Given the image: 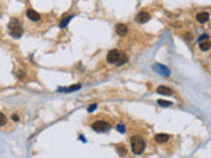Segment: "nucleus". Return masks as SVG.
<instances>
[{
  "instance_id": "obj_16",
  "label": "nucleus",
  "mask_w": 211,
  "mask_h": 158,
  "mask_svg": "<svg viewBox=\"0 0 211 158\" xmlns=\"http://www.w3.org/2000/svg\"><path fill=\"white\" fill-rule=\"evenodd\" d=\"M7 124V117L4 116V115L0 112V128H2V126H4Z\"/></svg>"
},
{
  "instance_id": "obj_12",
  "label": "nucleus",
  "mask_w": 211,
  "mask_h": 158,
  "mask_svg": "<svg viewBox=\"0 0 211 158\" xmlns=\"http://www.w3.org/2000/svg\"><path fill=\"white\" fill-rule=\"evenodd\" d=\"M210 47H211V41H209V40H205V41L199 42V49L202 51H207Z\"/></svg>"
},
{
  "instance_id": "obj_10",
  "label": "nucleus",
  "mask_w": 211,
  "mask_h": 158,
  "mask_svg": "<svg viewBox=\"0 0 211 158\" xmlns=\"http://www.w3.org/2000/svg\"><path fill=\"white\" fill-rule=\"evenodd\" d=\"M157 92L161 94V95H172L173 91H172V88H169V87H166V86H158Z\"/></svg>"
},
{
  "instance_id": "obj_14",
  "label": "nucleus",
  "mask_w": 211,
  "mask_h": 158,
  "mask_svg": "<svg viewBox=\"0 0 211 158\" xmlns=\"http://www.w3.org/2000/svg\"><path fill=\"white\" fill-rule=\"evenodd\" d=\"M73 17H74V15H69V16H66V17L63 19L61 22H59V28H65V26L67 25V24H69V21H70V20L73 19Z\"/></svg>"
},
{
  "instance_id": "obj_11",
  "label": "nucleus",
  "mask_w": 211,
  "mask_h": 158,
  "mask_svg": "<svg viewBox=\"0 0 211 158\" xmlns=\"http://www.w3.org/2000/svg\"><path fill=\"white\" fill-rule=\"evenodd\" d=\"M209 17H210V15L207 13V12H201V13L197 15V21L201 22V24H203V22L207 21Z\"/></svg>"
},
{
  "instance_id": "obj_3",
  "label": "nucleus",
  "mask_w": 211,
  "mask_h": 158,
  "mask_svg": "<svg viewBox=\"0 0 211 158\" xmlns=\"http://www.w3.org/2000/svg\"><path fill=\"white\" fill-rule=\"evenodd\" d=\"M91 128H93L95 132H99V133H103L106 130H110L111 129V124L108 121H104V120H97L95 122L91 124Z\"/></svg>"
},
{
  "instance_id": "obj_19",
  "label": "nucleus",
  "mask_w": 211,
  "mask_h": 158,
  "mask_svg": "<svg viewBox=\"0 0 211 158\" xmlns=\"http://www.w3.org/2000/svg\"><path fill=\"white\" fill-rule=\"evenodd\" d=\"M118 129H119V132H120V133H124L125 132V128H124V125H123V124H119L118 125Z\"/></svg>"
},
{
  "instance_id": "obj_13",
  "label": "nucleus",
  "mask_w": 211,
  "mask_h": 158,
  "mask_svg": "<svg viewBox=\"0 0 211 158\" xmlns=\"http://www.w3.org/2000/svg\"><path fill=\"white\" fill-rule=\"evenodd\" d=\"M79 88H81V84H74V86L69 87V88H62V87H59L58 91H66V92H71V91H77Z\"/></svg>"
},
{
  "instance_id": "obj_2",
  "label": "nucleus",
  "mask_w": 211,
  "mask_h": 158,
  "mask_svg": "<svg viewBox=\"0 0 211 158\" xmlns=\"http://www.w3.org/2000/svg\"><path fill=\"white\" fill-rule=\"evenodd\" d=\"M8 29H9V33L12 37L15 38H19L21 37L23 34V28H21V24H20V21L17 19H12L9 24H8Z\"/></svg>"
},
{
  "instance_id": "obj_22",
  "label": "nucleus",
  "mask_w": 211,
  "mask_h": 158,
  "mask_svg": "<svg viewBox=\"0 0 211 158\" xmlns=\"http://www.w3.org/2000/svg\"><path fill=\"white\" fill-rule=\"evenodd\" d=\"M13 120H15V121H17V120H19V117L16 116V115H13Z\"/></svg>"
},
{
  "instance_id": "obj_9",
  "label": "nucleus",
  "mask_w": 211,
  "mask_h": 158,
  "mask_svg": "<svg viewBox=\"0 0 211 158\" xmlns=\"http://www.w3.org/2000/svg\"><path fill=\"white\" fill-rule=\"evenodd\" d=\"M116 33L119 36H125L127 33H128V26L125 25V24H118L116 25Z\"/></svg>"
},
{
  "instance_id": "obj_5",
  "label": "nucleus",
  "mask_w": 211,
  "mask_h": 158,
  "mask_svg": "<svg viewBox=\"0 0 211 158\" xmlns=\"http://www.w3.org/2000/svg\"><path fill=\"white\" fill-rule=\"evenodd\" d=\"M153 70L156 71V73H158V74L164 75V77H169V75H170L169 69L166 66L161 65V63H156V65H153Z\"/></svg>"
},
{
  "instance_id": "obj_7",
  "label": "nucleus",
  "mask_w": 211,
  "mask_h": 158,
  "mask_svg": "<svg viewBox=\"0 0 211 158\" xmlns=\"http://www.w3.org/2000/svg\"><path fill=\"white\" fill-rule=\"evenodd\" d=\"M26 16L29 20H32V21H40V20H41V15H40L38 12H36L34 9H28Z\"/></svg>"
},
{
  "instance_id": "obj_18",
  "label": "nucleus",
  "mask_w": 211,
  "mask_h": 158,
  "mask_svg": "<svg viewBox=\"0 0 211 158\" xmlns=\"http://www.w3.org/2000/svg\"><path fill=\"white\" fill-rule=\"evenodd\" d=\"M116 149L119 150V154H120V156H125V153H127V149H124L123 148V146H116Z\"/></svg>"
},
{
  "instance_id": "obj_6",
  "label": "nucleus",
  "mask_w": 211,
  "mask_h": 158,
  "mask_svg": "<svg viewBox=\"0 0 211 158\" xmlns=\"http://www.w3.org/2000/svg\"><path fill=\"white\" fill-rule=\"evenodd\" d=\"M136 22L139 24H144V22H148L149 20H150V15L148 13V12H145V11H141V12H139L137 16H136Z\"/></svg>"
},
{
  "instance_id": "obj_20",
  "label": "nucleus",
  "mask_w": 211,
  "mask_h": 158,
  "mask_svg": "<svg viewBox=\"0 0 211 158\" xmlns=\"http://www.w3.org/2000/svg\"><path fill=\"white\" fill-rule=\"evenodd\" d=\"M95 109H97V104H91V105L89 107V112H94Z\"/></svg>"
},
{
  "instance_id": "obj_17",
  "label": "nucleus",
  "mask_w": 211,
  "mask_h": 158,
  "mask_svg": "<svg viewBox=\"0 0 211 158\" xmlns=\"http://www.w3.org/2000/svg\"><path fill=\"white\" fill-rule=\"evenodd\" d=\"M173 103L172 101H166V100H158V105H161V107H169V105H172Z\"/></svg>"
},
{
  "instance_id": "obj_8",
  "label": "nucleus",
  "mask_w": 211,
  "mask_h": 158,
  "mask_svg": "<svg viewBox=\"0 0 211 158\" xmlns=\"http://www.w3.org/2000/svg\"><path fill=\"white\" fill-rule=\"evenodd\" d=\"M169 138H170L169 134L158 133V134H156L154 140H156V142H158V144H165V142H168V141H169Z\"/></svg>"
},
{
  "instance_id": "obj_21",
  "label": "nucleus",
  "mask_w": 211,
  "mask_h": 158,
  "mask_svg": "<svg viewBox=\"0 0 211 158\" xmlns=\"http://www.w3.org/2000/svg\"><path fill=\"white\" fill-rule=\"evenodd\" d=\"M207 37H209L207 34H203V36H201V37H199V42H201V41H205V40H207Z\"/></svg>"
},
{
  "instance_id": "obj_4",
  "label": "nucleus",
  "mask_w": 211,
  "mask_h": 158,
  "mask_svg": "<svg viewBox=\"0 0 211 158\" xmlns=\"http://www.w3.org/2000/svg\"><path fill=\"white\" fill-rule=\"evenodd\" d=\"M119 58H120V53L116 49L110 50L108 54H107V62L108 63H116L119 61Z\"/></svg>"
},
{
  "instance_id": "obj_15",
  "label": "nucleus",
  "mask_w": 211,
  "mask_h": 158,
  "mask_svg": "<svg viewBox=\"0 0 211 158\" xmlns=\"http://www.w3.org/2000/svg\"><path fill=\"white\" fill-rule=\"evenodd\" d=\"M127 59H128V58H127V55H124V54H120V58H119V61L116 62V65H118V66L123 65V63H124V62H127Z\"/></svg>"
},
{
  "instance_id": "obj_1",
  "label": "nucleus",
  "mask_w": 211,
  "mask_h": 158,
  "mask_svg": "<svg viewBox=\"0 0 211 158\" xmlns=\"http://www.w3.org/2000/svg\"><path fill=\"white\" fill-rule=\"evenodd\" d=\"M131 146H132V150L135 154H141L145 150V141L144 138L140 136H132L131 137Z\"/></svg>"
}]
</instances>
